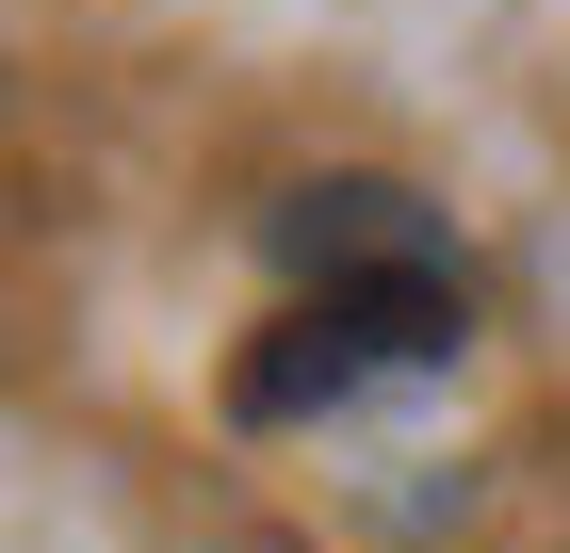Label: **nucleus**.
<instances>
[{"instance_id": "obj_1", "label": "nucleus", "mask_w": 570, "mask_h": 553, "mask_svg": "<svg viewBox=\"0 0 570 553\" xmlns=\"http://www.w3.org/2000/svg\"><path fill=\"white\" fill-rule=\"evenodd\" d=\"M473 342L456 277H343V294H294L245 358H228V424H309V407H358L392 375H440Z\"/></svg>"}, {"instance_id": "obj_2", "label": "nucleus", "mask_w": 570, "mask_h": 553, "mask_svg": "<svg viewBox=\"0 0 570 553\" xmlns=\"http://www.w3.org/2000/svg\"><path fill=\"white\" fill-rule=\"evenodd\" d=\"M277 277L294 294H343V277H456V245H440V213L407 196V179H294L262 213Z\"/></svg>"}]
</instances>
